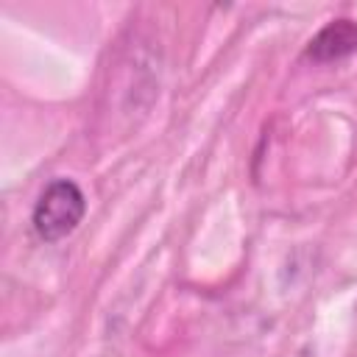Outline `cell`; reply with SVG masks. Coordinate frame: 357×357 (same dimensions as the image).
<instances>
[{
    "label": "cell",
    "instance_id": "1",
    "mask_svg": "<svg viewBox=\"0 0 357 357\" xmlns=\"http://www.w3.org/2000/svg\"><path fill=\"white\" fill-rule=\"evenodd\" d=\"M84 209H86V201L81 187L70 178H56L42 190L33 206V229L42 240L56 243L81 223Z\"/></svg>",
    "mask_w": 357,
    "mask_h": 357
},
{
    "label": "cell",
    "instance_id": "2",
    "mask_svg": "<svg viewBox=\"0 0 357 357\" xmlns=\"http://www.w3.org/2000/svg\"><path fill=\"white\" fill-rule=\"evenodd\" d=\"M351 50H357V22L335 20L310 42L307 53L318 61H332V59H340Z\"/></svg>",
    "mask_w": 357,
    "mask_h": 357
}]
</instances>
